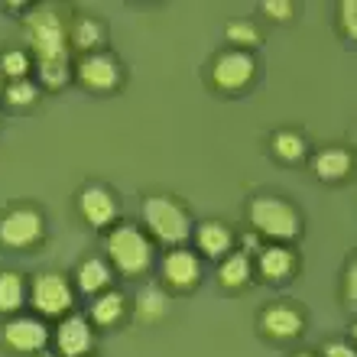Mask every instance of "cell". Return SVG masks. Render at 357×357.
I'll list each match as a JSON object with an SVG mask.
<instances>
[{"instance_id": "30bf717a", "label": "cell", "mask_w": 357, "mask_h": 357, "mask_svg": "<svg viewBox=\"0 0 357 357\" xmlns=\"http://www.w3.org/2000/svg\"><path fill=\"white\" fill-rule=\"evenodd\" d=\"M160 273L169 289H176V292L195 289L198 280H202V260H198V254H192V250L172 247V250H166V257H162Z\"/></svg>"}, {"instance_id": "836d02e7", "label": "cell", "mask_w": 357, "mask_h": 357, "mask_svg": "<svg viewBox=\"0 0 357 357\" xmlns=\"http://www.w3.org/2000/svg\"><path fill=\"white\" fill-rule=\"evenodd\" d=\"M33 357H52V354H43V351H39V354H33Z\"/></svg>"}, {"instance_id": "ba28073f", "label": "cell", "mask_w": 357, "mask_h": 357, "mask_svg": "<svg viewBox=\"0 0 357 357\" xmlns=\"http://www.w3.org/2000/svg\"><path fill=\"white\" fill-rule=\"evenodd\" d=\"M0 338L10 351L17 354H39V351L49 344V328L39 319H29V315H13V319L3 325Z\"/></svg>"}, {"instance_id": "e575fe53", "label": "cell", "mask_w": 357, "mask_h": 357, "mask_svg": "<svg viewBox=\"0 0 357 357\" xmlns=\"http://www.w3.org/2000/svg\"><path fill=\"white\" fill-rule=\"evenodd\" d=\"M296 357H315V354H296Z\"/></svg>"}, {"instance_id": "ffe728a7", "label": "cell", "mask_w": 357, "mask_h": 357, "mask_svg": "<svg viewBox=\"0 0 357 357\" xmlns=\"http://www.w3.org/2000/svg\"><path fill=\"white\" fill-rule=\"evenodd\" d=\"M123 312H127V299H123L121 292H101V296L91 302L88 321L98 325V328H111V325H117V321L123 319Z\"/></svg>"}, {"instance_id": "9a60e30c", "label": "cell", "mask_w": 357, "mask_h": 357, "mask_svg": "<svg viewBox=\"0 0 357 357\" xmlns=\"http://www.w3.org/2000/svg\"><path fill=\"white\" fill-rule=\"evenodd\" d=\"M195 244L208 260H225V257L231 254L234 234H231V227L221 225V221H205V225H198V231H195Z\"/></svg>"}, {"instance_id": "2e32d148", "label": "cell", "mask_w": 357, "mask_h": 357, "mask_svg": "<svg viewBox=\"0 0 357 357\" xmlns=\"http://www.w3.org/2000/svg\"><path fill=\"white\" fill-rule=\"evenodd\" d=\"M351 166H354V160H351V153L344 150V146L319 150L315 160H312V169H315V176H319L321 182H341V178H348Z\"/></svg>"}, {"instance_id": "cb8c5ba5", "label": "cell", "mask_w": 357, "mask_h": 357, "mask_svg": "<svg viewBox=\"0 0 357 357\" xmlns=\"http://www.w3.org/2000/svg\"><path fill=\"white\" fill-rule=\"evenodd\" d=\"M29 68H36L29 49H7V52L0 56V75H7L10 82H23V78L29 75Z\"/></svg>"}, {"instance_id": "1f68e13d", "label": "cell", "mask_w": 357, "mask_h": 357, "mask_svg": "<svg viewBox=\"0 0 357 357\" xmlns=\"http://www.w3.org/2000/svg\"><path fill=\"white\" fill-rule=\"evenodd\" d=\"M351 338H354V344H357V321L351 325Z\"/></svg>"}, {"instance_id": "484cf974", "label": "cell", "mask_w": 357, "mask_h": 357, "mask_svg": "<svg viewBox=\"0 0 357 357\" xmlns=\"http://www.w3.org/2000/svg\"><path fill=\"white\" fill-rule=\"evenodd\" d=\"M225 36L231 39L237 49H247V46H257V43H260V29H257L250 20H234V23H227Z\"/></svg>"}, {"instance_id": "4fadbf2b", "label": "cell", "mask_w": 357, "mask_h": 357, "mask_svg": "<svg viewBox=\"0 0 357 357\" xmlns=\"http://www.w3.org/2000/svg\"><path fill=\"white\" fill-rule=\"evenodd\" d=\"M260 328H264V335H270V338H276V341H292V338H299L302 335L305 319H302V312L296 309V305H289V302H276V305L264 309V315H260Z\"/></svg>"}, {"instance_id": "f1b7e54d", "label": "cell", "mask_w": 357, "mask_h": 357, "mask_svg": "<svg viewBox=\"0 0 357 357\" xmlns=\"http://www.w3.org/2000/svg\"><path fill=\"white\" fill-rule=\"evenodd\" d=\"M260 10H264L270 20H292V10L296 7H292L289 0H264Z\"/></svg>"}, {"instance_id": "52a82bcc", "label": "cell", "mask_w": 357, "mask_h": 357, "mask_svg": "<svg viewBox=\"0 0 357 357\" xmlns=\"http://www.w3.org/2000/svg\"><path fill=\"white\" fill-rule=\"evenodd\" d=\"M257 75V62L247 49H225L211 62V85L221 91H244Z\"/></svg>"}, {"instance_id": "d4e9b609", "label": "cell", "mask_w": 357, "mask_h": 357, "mask_svg": "<svg viewBox=\"0 0 357 357\" xmlns=\"http://www.w3.org/2000/svg\"><path fill=\"white\" fill-rule=\"evenodd\" d=\"M36 98H39V91L29 78H23V82H7V88H3V101H7L10 107H29V104H36Z\"/></svg>"}, {"instance_id": "277c9868", "label": "cell", "mask_w": 357, "mask_h": 357, "mask_svg": "<svg viewBox=\"0 0 357 357\" xmlns=\"http://www.w3.org/2000/svg\"><path fill=\"white\" fill-rule=\"evenodd\" d=\"M143 225L153 234V241L166 244L169 250L172 247H182L188 237L195 234L188 211L169 195H150L143 202Z\"/></svg>"}, {"instance_id": "e0dca14e", "label": "cell", "mask_w": 357, "mask_h": 357, "mask_svg": "<svg viewBox=\"0 0 357 357\" xmlns=\"http://www.w3.org/2000/svg\"><path fill=\"white\" fill-rule=\"evenodd\" d=\"M104 43V23L98 17H78L72 20L68 26V46L78 49L82 56H91V52H101Z\"/></svg>"}, {"instance_id": "5b68a950", "label": "cell", "mask_w": 357, "mask_h": 357, "mask_svg": "<svg viewBox=\"0 0 357 357\" xmlns=\"http://www.w3.org/2000/svg\"><path fill=\"white\" fill-rule=\"evenodd\" d=\"M29 302L46 319H59V315L66 319V315H72L75 292H72V282L62 273H39L29 286Z\"/></svg>"}, {"instance_id": "7a4b0ae2", "label": "cell", "mask_w": 357, "mask_h": 357, "mask_svg": "<svg viewBox=\"0 0 357 357\" xmlns=\"http://www.w3.org/2000/svg\"><path fill=\"white\" fill-rule=\"evenodd\" d=\"M104 250H107L114 270H121L123 276H143L156 257L150 234L137 225H114L104 237Z\"/></svg>"}, {"instance_id": "603a6c76", "label": "cell", "mask_w": 357, "mask_h": 357, "mask_svg": "<svg viewBox=\"0 0 357 357\" xmlns=\"http://www.w3.org/2000/svg\"><path fill=\"white\" fill-rule=\"evenodd\" d=\"M273 153L282 162H299L305 156V140L296 130H276L273 133Z\"/></svg>"}, {"instance_id": "8992f818", "label": "cell", "mask_w": 357, "mask_h": 357, "mask_svg": "<svg viewBox=\"0 0 357 357\" xmlns=\"http://www.w3.org/2000/svg\"><path fill=\"white\" fill-rule=\"evenodd\" d=\"M43 237V215L29 205L7 208L0 215V244L10 250H26Z\"/></svg>"}, {"instance_id": "7402d4cb", "label": "cell", "mask_w": 357, "mask_h": 357, "mask_svg": "<svg viewBox=\"0 0 357 357\" xmlns=\"http://www.w3.org/2000/svg\"><path fill=\"white\" fill-rule=\"evenodd\" d=\"M36 75H39V82H43L49 91H59V88H66L68 78H72V62H68V59L36 62Z\"/></svg>"}, {"instance_id": "6da1fadb", "label": "cell", "mask_w": 357, "mask_h": 357, "mask_svg": "<svg viewBox=\"0 0 357 357\" xmlns=\"http://www.w3.org/2000/svg\"><path fill=\"white\" fill-rule=\"evenodd\" d=\"M23 36H26L29 56L36 62L68 59V26L52 7H36L23 17Z\"/></svg>"}, {"instance_id": "44dd1931", "label": "cell", "mask_w": 357, "mask_h": 357, "mask_svg": "<svg viewBox=\"0 0 357 357\" xmlns=\"http://www.w3.org/2000/svg\"><path fill=\"white\" fill-rule=\"evenodd\" d=\"M26 302V282L23 276L13 270H3L0 273V312L3 315H17Z\"/></svg>"}, {"instance_id": "3957f363", "label": "cell", "mask_w": 357, "mask_h": 357, "mask_svg": "<svg viewBox=\"0 0 357 357\" xmlns=\"http://www.w3.org/2000/svg\"><path fill=\"white\" fill-rule=\"evenodd\" d=\"M247 221H250V231L254 234H264L276 244H289L296 241L302 231L299 211L280 195H260L250 202L247 208Z\"/></svg>"}, {"instance_id": "4dcf8cb0", "label": "cell", "mask_w": 357, "mask_h": 357, "mask_svg": "<svg viewBox=\"0 0 357 357\" xmlns=\"http://www.w3.org/2000/svg\"><path fill=\"white\" fill-rule=\"evenodd\" d=\"M325 357H357V348L354 344H344V341H328L325 348H321Z\"/></svg>"}, {"instance_id": "9c48e42d", "label": "cell", "mask_w": 357, "mask_h": 357, "mask_svg": "<svg viewBox=\"0 0 357 357\" xmlns=\"http://www.w3.org/2000/svg\"><path fill=\"white\" fill-rule=\"evenodd\" d=\"M75 75L88 91L104 94V91H114V88H117V82H121V66H117V59L107 56V52H91V56L78 59Z\"/></svg>"}, {"instance_id": "d6986e66", "label": "cell", "mask_w": 357, "mask_h": 357, "mask_svg": "<svg viewBox=\"0 0 357 357\" xmlns=\"http://www.w3.org/2000/svg\"><path fill=\"white\" fill-rule=\"evenodd\" d=\"M75 282L85 296H98L101 289L111 286V264L101 260V257H88V260H82V266H78Z\"/></svg>"}, {"instance_id": "7c38bea8", "label": "cell", "mask_w": 357, "mask_h": 357, "mask_svg": "<svg viewBox=\"0 0 357 357\" xmlns=\"http://www.w3.org/2000/svg\"><path fill=\"white\" fill-rule=\"evenodd\" d=\"M94 344L91 321L85 315H66L56 328V348L62 357H85Z\"/></svg>"}, {"instance_id": "d6a6232c", "label": "cell", "mask_w": 357, "mask_h": 357, "mask_svg": "<svg viewBox=\"0 0 357 357\" xmlns=\"http://www.w3.org/2000/svg\"><path fill=\"white\" fill-rule=\"evenodd\" d=\"M3 88H7V85H3V75H0V98H3Z\"/></svg>"}, {"instance_id": "83f0119b", "label": "cell", "mask_w": 357, "mask_h": 357, "mask_svg": "<svg viewBox=\"0 0 357 357\" xmlns=\"http://www.w3.org/2000/svg\"><path fill=\"white\" fill-rule=\"evenodd\" d=\"M338 20H341V29H344V36L357 43V0H341Z\"/></svg>"}, {"instance_id": "ac0fdd59", "label": "cell", "mask_w": 357, "mask_h": 357, "mask_svg": "<svg viewBox=\"0 0 357 357\" xmlns=\"http://www.w3.org/2000/svg\"><path fill=\"white\" fill-rule=\"evenodd\" d=\"M250 276H254V264H250V254H244V250L227 254L218 266V282L225 289H241V286L250 282Z\"/></svg>"}, {"instance_id": "f546056e", "label": "cell", "mask_w": 357, "mask_h": 357, "mask_svg": "<svg viewBox=\"0 0 357 357\" xmlns=\"http://www.w3.org/2000/svg\"><path fill=\"white\" fill-rule=\"evenodd\" d=\"M344 299H348L351 309H357V257L348 264V273H344Z\"/></svg>"}, {"instance_id": "5bb4252c", "label": "cell", "mask_w": 357, "mask_h": 357, "mask_svg": "<svg viewBox=\"0 0 357 357\" xmlns=\"http://www.w3.org/2000/svg\"><path fill=\"white\" fill-rule=\"evenodd\" d=\"M257 266H260V276L270 282H282L289 280L296 273V254H292L286 244H270V247H260L257 254Z\"/></svg>"}, {"instance_id": "8fae6325", "label": "cell", "mask_w": 357, "mask_h": 357, "mask_svg": "<svg viewBox=\"0 0 357 357\" xmlns=\"http://www.w3.org/2000/svg\"><path fill=\"white\" fill-rule=\"evenodd\" d=\"M78 208H82V218H85L91 227H98V231H107V227H114V221H117V202H114L111 188H104V185L82 188Z\"/></svg>"}, {"instance_id": "4316f807", "label": "cell", "mask_w": 357, "mask_h": 357, "mask_svg": "<svg viewBox=\"0 0 357 357\" xmlns=\"http://www.w3.org/2000/svg\"><path fill=\"white\" fill-rule=\"evenodd\" d=\"M162 312H166V296L160 289H143L140 299H137V315L143 321H153V319H160Z\"/></svg>"}]
</instances>
